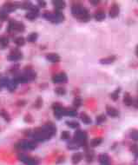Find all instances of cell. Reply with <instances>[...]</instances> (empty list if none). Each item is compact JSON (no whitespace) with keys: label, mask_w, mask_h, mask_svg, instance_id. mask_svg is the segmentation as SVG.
I'll list each match as a JSON object with an SVG mask.
<instances>
[{"label":"cell","mask_w":138,"mask_h":165,"mask_svg":"<svg viewBox=\"0 0 138 165\" xmlns=\"http://www.w3.org/2000/svg\"><path fill=\"white\" fill-rule=\"evenodd\" d=\"M57 132V128L52 123H48L34 129L31 137L36 142H44L50 139Z\"/></svg>","instance_id":"obj_1"},{"label":"cell","mask_w":138,"mask_h":165,"mask_svg":"<svg viewBox=\"0 0 138 165\" xmlns=\"http://www.w3.org/2000/svg\"><path fill=\"white\" fill-rule=\"evenodd\" d=\"M71 13L76 18H77L81 21L87 22L90 18L88 10L86 8H84V6L79 5H76L71 7Z\"/></svg>","instance_id":"obj_2"},{"label":"cell","mask_w":138,"mask_h":165,"mask_svg":"<svg viewBox=\"0 0 138 165\" xmlns=\"http://www.w3.org/2000/svg\"><path fill=\"white\" fill-rule=\"evenodd\" d=\"M44 18L54 24H58L64 20V14L58 11H56L54 13H52L50 11H45L44 13Z\"/></svg>","instance_id":"obj_3"},{"label":"cell","mask_w":138,"mask_h":165,"mask_svg":"<svg viewBox=\"0 0 138 165\" xmlns=\"http://www.w3.org/2000/svg\"><path fill=\"white\" fill-rule=\"evenodd\" d=\"M16 147L20 150H35L38 147V144L35 141H30V140H22L20 141Z\"/></svg>","instance_id":"obj_4"},{"label":"cell","mask_w":138,"mask_h":165,"mask_svg":"<svg viewBox=\"0 0 138 165\" xmlns=\"http://www.w3.org/2000/svg\"><path fill=\"white\" fill-rule=\"evenodd\" d=\"M87 138H88V135L84 130L78 129L75 132V134H74V140L78 142L82 146L86 145Z\"/></svg>","instance_id":"obj_5"},{"label":"cell","mask_w":138,"mask_h":165,"mask_svg":"<svg viewBox=\"0 0 138 165\" xmlns=\"http://www.w3.org/2000/svg\"><path fill=\"white\" fill-rule=\"evenodd\" d=\"M52 108H53V110H54V115L58 119H60L61 117L65 116L66 108L62 106L59 103H54L53 105H52Z\"/></svg>","instance_id":"obj_6"},{"label":"cell","mask_w":138,"mask_h":165,"mask_svg":"<svg viewBox=\"0 0 138 165\" xmlns=\"http://www.w3.org/2000/svg\"><path fill=\"white\" fill-rule=\"evenodd\" d=\"M18 159L23 162L25 165H38L39 164V162L33 158V157H31L29 156H26L24 154H19L18 155Z\"/></svg>","instance_id":"obj_7"},{"label":"cell","mask_w":138,"mask_h":165,"mask_svg":"<svg viewBox=\"0 0 138 165\" xmlns=\"http://www.w3.org/2000/svg\"><path fill=\"white\" fill-rule=\"evenodd\" d=\"M25 30V26L22 22H18V21H14L11 20L9 23V27H8V30H17L18 32H23Z\"/></svg>","instance_id":"obj_8"},{"label":"cell","mask_w":138,"mask_h":165,"mask_svg":"<svg viewBox=\"0 0 138 165\" xmlns=\"http://www.w3.org/2000/svg\"><path fill=\"white\" fill-rule=\"evenodd\" d=\"M51 79L54 84H64L68 81V77L64 72H61L58 74H55Z\"/></svg>","instance_id":"obj_9"},{"label":"cell","mask_w":138,"mask_h":165,"mask_svg":"<svg viewBox=\"0 0 138 165\" xmlns=\"http://www.w3.org/2000/svg\"><path fill=\"white\" fill-rule=\"evenodd\" d=\"M23 57V55H22V52L17 50V49H15V50H12L11 52L10 53V55L7 57V58L12 62H16V61H18L20 60L21 58Z\"/></svg>","instance_id":"obj_10"},{"label":"cell","mask_w":138,"mask_h":165,"mask_svg":"<svg viewBox=\"0 0 138 165\" xmlns=\"http://www.w3.org/2000/svg\"><path fill=\"white\" fill-rule=\"evenodd\" d=\"M119 12H120V8H119L118 5L114 4L111 7H110L109 11V15L110 18H115L119 15Z\"/></svg>","instance_id":"obj_11"},{"label":"cell","mask_w":138,"mask_h":165,"mask_svg":"<svg viewBox=\"0 0 138 165\" xmlns=\"http://www.w3.org/2000/svg\"><path fill=\"white\" fill-rule=\"evenodd\" d=\"M106 112L109 117H117L120 115L118 110H117L116 108H114L113 106H110V105L106 106Z\"/></svg>","instance_id":"obj_12"},{"label":"cell","mask_w":138,"mask_h":165,"mask_svg":"<svg viewBox=\"0 0 138 165\" xmlns=\"http://www.w3.org/2000/svg\"><path fill=\"white\" fill-rule=\"evenodd\" d=\"M82 157H84V155H82L81 152H76L73 154V156L71 157V162L74 165H76L82 160Z\"/></svg>","instance_id":"obj_13"},{"label":"cell","mask_w":138,"mask_h":165,"mask_svg":"<svg viewBox=\"0 0 138 165\" xmlns=\"http://www.w3.org/2000/svg\"><path fill=\"white\" fill-rule=\"evenodd\" d=\"M46 59L51 63H58L60 61V57L57 53H49L46 55Z\"/></svg>","instance_id":"obj_14"},{"label":"cell","mask_w":138,"mask_h":165,"mask_svg":"<svg viewBox=\"0 0 138 165\" xmlns=\"http://www.w3.org/2000/svg\"><path fill=\"white\" fill-rule=\"evenodd\" d=\"M117 57L116 56L112 55V56H109L107 57H104V58H102L100 59V63L102 64H110V63H112L116 61Z\"/></svg>","instance_id":"obj_15"},{"label":"cell","mask_w":138,"mask_h":165,"mask_svg":"<svg viewBox=\"0 0 138 165\" xmlns=\"http://www.w3.org/2000/svg\"><path fill=\"white\" fill-rule=\"evenodd\" d=\"M105 12L102 11V10H98V11H96V12H95V14H94V18L96 20V21H102V20H104V18H105Z\"/></svg>","instance_id":"obj_16"},{"label":"cell","mask_w":138,"mask_h":165,"mask_svg":"<svg viewBox=\"0 0 138 165\" xmlns=\"http://www.w3.org/2000/svg\"><path fill=\"white\" fill-rule=\"evenodd\" d=\"M123 104L126 105V106H131L133 105V99L131 97V96L129 95V93L126 92L124 94V96H123Z\"/></svg>","instance_id":"obj_17"},{"label":"cell","mask_w":138,"mask_h":165,"mask_svg":"<svg viewBox=\"0 0 138 165\" xmlns=\"http://www.w3.org/2000/svg\"><path fill=\"white\" fill-rule=\"evenodd\" d=\"M81 146H82V145H81L78 142H76V141H75V140L73 139V140H71V141L68 143L67 148H68L69 150H76L79 149Z\"/></svg>","instance_id":"obj_18"},{"label":"cell","mask_w":138,"mask_h":165,"mask_svg":"<svg viewBox=\"0 0 138 165\" xmlns=\"http://www.w3.org/2000/svg\"><path fill=\"white\" fill-rule=\"evenodd\" d=\"M80 118H81L82 122L84 123H85V124H90L92 123L91 118L85 112H82L80 114Z\"/></svg>","instance_id":"obj_19"},{"label":"cell","mask_w":138,"mask_h":165,"mask_svg":"<svg viewBox=\"0 0 138 165\" xmlns=\"http://www.w3.org/2000/svg\"><path fill=\"white\" fill-rule=\"evenodd\" d=\"M1 9H2V10H4L5 12L9 13V12L14 11L16 10V6H15V5H13V4L7 3V4H5V5H4Z\"/></svg>","instance_id":"obj_20"},{"label":"cell","mask_w":138,"mask_h":165,"mask_svg":"<svg viewBox=\"0 0 138 165\" xmlns=\"http://www.w3.org/2000/svg\"><path fill=\"white\" fill-rule=\"evenodd\" d=\"M53 5L56 8V11H60L65 7V2L64 1H53L52 2Z\"/></svg>","instance_id":"obj_21"},{"label":"cell","mask_w":138,"mask_h":165,"mask_svg":"<svg viewBox=\"0 0 138 165\" xmlns=\"http://www.w3.org/2000/svg\"><path fill=\"white\" fill-rule=\"evenodd\" d=\"M98 160L101 164H109V157L107 154H101L98 156Z\"/></svg>","instance_id":"obj_22"},{"label":"cell","mask_w":138,"mask_h":165,"mask_svg":"<svg viewBox=\"0 0 138 165\" xmlns=\"http://www.w3.org/2000/svg\"><path fill=\"white\" fill-rule=\"evenodd\" d=\"M9 38L5 36H2L0 38V46L2 47V49H5L9 45Z\"/></svg>","instance_id":"obj_23"},{"label":"cell","mask_w":138,"mask_h":165,"mask_svg":"<svg viewBox=\"0 0 138 165\" xmlns=\"http://www.w3.org/2000/svg\"><path fill=\"white\" fill-rule=\"evenodd\" d=\"M38 13L39 12H35V11H29V12H27L25 14V18H28L29 20H35L38 17Z\"/></svg>","instance_id":"obj_24"},{"label":"cell","mask_w":138,"mask_h":165,"mask_svg":"<svg viewBox=\"0 0 138 165\" xmlns=\"http://www.w3.org/2000/svg\"><path fill=\"white\" fill-rule=\"evenodd\" d=\"M38 38V33L32 32V33H31V34L28 35V37H27V41L30 42V43H35L37 41Z\"/></svg>","instance_id":"obj_25"},{"label":"cell","mask_w":138,"mask_h":165,"mask_svg":"<svg viewBox=\"0 0 138 165\" xmlns=\"http://www.w3.org/2000/svg\"><path fill=\"white\" fill-rule=\"evenodd\" d=\"M102 142V139L101 137H95L91 140L90 142V146L91 147H96V146H99Z\"/></svg>","instance_id":"obj_26"},{"label":"cell","mask_w":138,"mask_h":165,"mask_svg":"<svg viewBox=\"0 0 138 165\" xmlns=\"http://www.w3.org/2000/svg\"><path fill=\"white\" fill-rule=\"evenodd\" d=\"M120 91H121V89H120V88L117 89L114 92H112L111 94H110V98H111L113 101H117V100H118Z\"/></svg>","instance_id":"obj_27"},{"label":"cell","mask_w":138,"mask_h":165,"mask_svg":"<svg viewBox=\"0 0 138 165\" xmlns=\"http://www.w3.org/2000/svg\"><path fill=\"white\" fill-rule=\"evenodd\" d=\"M14 43H15L18 47H21V46H23V45H24V44H25V39H24L23 37H17V38H15Z\"/></svg>","instance_id":"obj_28"},{"label":"cell","mask_w":138,"mask_h":165,"mask_svg":"<svg viewBox=\"0 0 138 165\" xmlns=\"http://www.w3.org/2000/svg\"><path fill=\"white\" fill-rule=\"evenodd\" d=\"M17 84H18V83L15 80V79H13V80H11V83H10V84H9V86H8V89L10 90V91H15L16 90V89H17Z\"/></svg>","instance_id":"obj_29"},{"label":"cell","mask_w":138,"mask_h":165,"mask_svg":"<svg viewBox=\"0 0 138 165\" xmlns=\"http://www.w3.org/2000/svg\"><path fill=\"white\" fill-rule=\"evenodd\" d=\"M85 158H86V161L88 162H92L93 159H94V152L91 151V150H87L86 153H85Z\"/></svg>","instance_id":"obj_30"},{"label":"cell","mask_w":138,"mask_h":165,"mask_svg":"<svg viewBox=\"0 0 138 165\" xmlns=\"http://www.w3.org/2000/svg\"><path fill=\"white\" fill-rule=\"evenodd\" d=\"M106 120H107V117H106L105 115H100V116L96 117V123L97 125H100V124H102V123H104Z\"/></svg>","instance_id":"obj_31"},{"label":"cell","mask_w":138,"mask_h":165,"mask_svg":"<svg viewBox=\"0 0 138 165\" xmlns=\"http://www.w3.org/2000/svg\"><path fill=\"white\" fill-rule=\"evenodd\" d=\"M66 124H67L70 128H71V129H78L79 126H80L79 123H78V122H76V121H67V122H66Z\"/></svg>","instance_id":"obj_32"},{"label":"cell","mask_w":138,"mask_h":165,"mask_svg":"<svg viewBox=\"0 0 138 165\" xmlns=\"http://www.w3.org/2000/svg\"><path fill=\"white\" fill-rule=\"evenodd\" d=\"M0 116H1L5 121H7V122H10L11 121V117H10V115H9V113L6 111V110H0Z\"/></svg>","instance_id":"obj_33"},{"label":"cell","mask_w":138,"mask_h":165,"mask_svg":"<svg viewBox=\"0 0 138 165\" xmlns=\"http://www.w3.org/2000/svg\"><path fill=\"white\" fill-rule=\"evenodd\" d=\"M129 137L134 141L138 142V130L137 129H132L129 133Z\"/></svg>","instance_id":"obj_34"},{"label":"cell","mask_w":138,"mask_h":165,"mask_svg":"<svg viewBox=\"0 0 138 165\" xmlns=\"http://www.w3.org/2000/svg\"><path fill=\"white\" fill-rule=\"evenodd\" d=\"M77 115V111L73 109H66L65 111V116L68 117H76Z\"/></svg>","instance_id":"obj_35"},{"label":"cell","mask_w":138,"mask_h":165,"mask_svg":"<svg viewBox=\"0 0 138 165\" xmlns=\"http://www.w3.org/2000/svg\"><path fill=\"white\" fill-rule=\"evenodd\" d=\"M10 83H11V80L8 77H2L1 80H0V84H2L3 87H7L8 88Z\"/></svg>","instance_id":"obj_36"},{"label":"cell","mask_w":138,"mask_h":165,"mask_svg":"<svg viewBox=\"0 0 138 165\" xmlns=\"http://www.w3.org/2000/svg\"><path fill=\"white\" fill-rule=\"evenodd\" d=\"M70 138V133L67 130H64L61 133V139L62 140H69Z\"/></svg>","instance_id":"obj_37"},{"label":"cell","mask_w":138,"mask_h":165,"mask_svg":"<svg viewBox=\"0 0 138 165\" xmlns=\"http://www.w3.org/2000/svg\"><path fill=\"white\" fill-rule=\"evenodd\" d=\"M82 99L78 96H76L75 99H74V101H73V105L76 108H79L81 105H82Z\"/></svg>","instance_id":"obj_38"},{"label":"cell","mask_w":138,"mask_h":165,"mask_svg":"<svg viewBox=\"0 0 138 165\" xmlns=\"http://www.w3.org/2000/svg\"><path fill=\"white\" fill-rule=\"evenodd\" d=\"M55 92H56V93H57L58 95H59V96H64V95L66 94V90H65V89L63 88V87H58V88H57V89H55Z\"/></svg>","instance_id":"obj_39"},{"label":"cell","mask_w":138,"mask_h":165,"mask_svg":"<svg viewBox=\"0 0 138 165\" xmlns=\"http://www.w3.org/2000/svg\"><path fill=\"white\" fill-rule=\"evenodd\" d=\"M8 18V13L5 12L4 10H0V19L2 21H5Z\"/></svg>","instance_id":"obj_40"},{"label":"cell","mask_w":138,"mask_h":165,"mask_svg":"<svg viewBox=\"0 0 138 165\" xmlns=\"http://www.w3.org/2000/svg\"><path fill=\"white\" fill-rule=\"evenodd\" d=\"M130 150L134 153L135 157H138V145L137 144H133L130 147Z\"/></svg>","instance_id":"obj_41"},{"label":"cell","mask_w":138,"mask_h":165,"mask_svg":"<svg viewBox=\"0 0 138 165\" xmlns=\"http://www.w3.org/2000/svg\"><path fill=\"white\" fill-rule=\"evenodd\" d=\"M35 105H36V107H38V108H39V107H41V106L43 105V100H42V98H40V97L38 98V100H37Z\"/></svg>","instance_id":"obj_42"},{"label":"cell","mask_w":138,"mask_h":165,"mask_svg":"<svg viewBox=\"0 0 138 165\" xmlns=\"http://www.w3.org/2000/svg\"><path fill=\"white\" fill-rule=\"evenodd\" d=\"M38 5H39L40 7H42V8L46 7V2H45V1H38Z\"/></svg>","instance_id":"obj_43"},{"label":"cell","mask_w":138,"mask_h":165,"mask_svg":"<svg viewBox=\"0 0 138 165\" xmlns=\"http://www.w3.org/2000/svg\"><path fill=\"white\" fill-rule=\"evenodd\" d=\"M90 4L95 5H97L99 4V1H90Z\"/></svg>","instance_id":"obj_44"},{"label":"cell","mask_w":138,"mask_h":165,"mask_svg":"<svg viewBox=\"0 0 138 165\" xmlns=\"http://www.w3.org/2000/svg\"><path fill=\"white\" fill-rule=\"evenodd\" d=\"M135 55L138 57V45L136 46V48H135Z\"/></svg>","instance_id":"obj_45"},{"label":"cell","mask_w":138,"mask_h":165,"mask_svg":"<svg viewBox=\"0 0 138 165\" xmlns=\"http://www.w3.org/2000/svg\"><path fill=\"white\" fill-rule=\"evenodd\" d=\"M3 88V86H2V84H0V90H1V89Z\"/></svg>","instance_id":"obj_46"},{"label":"cell","mask_w":138,"mask_h":165,"mask_svg":"<svg viewBox=\"0 0 138 165\" xmlns=\"http://www.w3.org/2000/svg\"><path fill=\"white\" fill-rule=\"evenodd\" d=\"M0 28H1V24H0Z\"/></svg>","instance_id":"obj_47"}]
</instances>
